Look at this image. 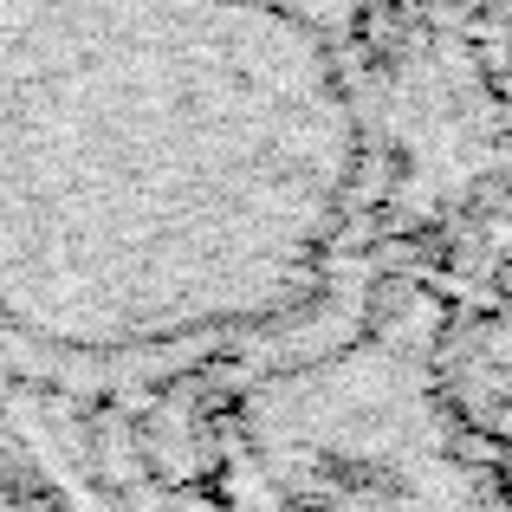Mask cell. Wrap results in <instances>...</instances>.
Returning <instances> with one entry per match:
<instances>
[{
    "label": "cell",
    "instance_id": "cell-1",
    "mask_svg": "<svg viewBox=\"0 0 512 512\" xmlns=\"http://www.w3.org/2000/svg\"><path fill=\"white\" fill-rule=\"evenodd\" d=\"M370 0H0V357L124 383L286 338L376 227Z\"/></svg>",
    "mask_w": 512,
    "mask_h": 512
},
{
    "label": "cell",
    "instance_id": "cell-2",
    "mask_svg": "<svg viewBox=\"0 0 512 512\" xmlns=\"http://www.w3.org/2000/svg\"><path fill=\"white\" fill-rule=\"evenodd\" d=\"M396 13H415V20H435L467 39L500 46V0H396Z\"/></svg>",
    "mask_w": 512,
    "mask_h": 512
}]
</instances>
